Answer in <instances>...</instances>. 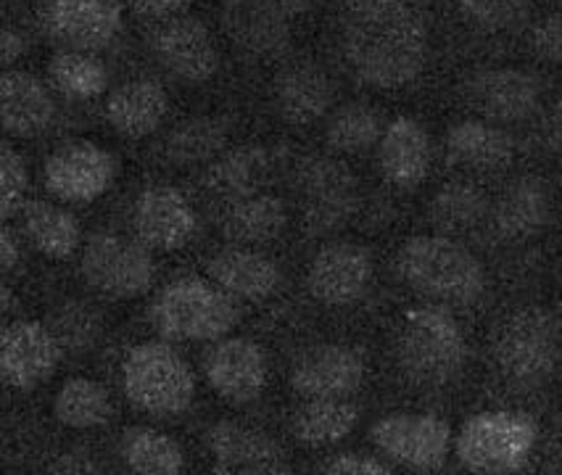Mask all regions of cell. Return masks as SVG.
Returning <instances> with one entry per match:
<instances>
[{"instance_id": "1", "label": "cell", "mask_w": 562, "mask_h": 475, "mask_svg": "<svg viewBox=\"0 0 562 475\" xmlns=\"http://www.w3.org/2000/svg\"><path fill=\"white\" fill-rule=\"evenodd\" d=\"M341 54L359 82L394 90L417 80L428 58L423 0H346Z\"/></svg>"}, {"instance_id": "2", "label": "cell", "mask_w": 562, "mask_h": 475, "mask_svg": "<svg viewBox=\"0 0 562 475\" xmlns=\"http://www.w3.org/2000/svg\"><path fill=\"white\" fill-rule=\"evenodd\" d=\"M396 272L417 294L470 307L486 291V270L473 251L447 236H417L398 249Z\"/></svg>"}, {"instance_id": "3", "label": "cell", "mask_w": 562, "mask_h": 475, "mask_svg": "<svg viewBox=\"0 0 562 475\" xmlns=\"http://www.w3.org/2000/svg\"><path fill=\"white\" fill-rule=\"evenodd\" d=\"M238 320V298L209 278L172 280L151 307L156 333L167 341H220Z\"/></svg>"}, {"instance_id": "4", "label": "cell", "mask_w": 562, "mask_h": 475, "mask_svg": "<svg viewBox=\"0 0 562 475\" xmlns=\"http://www.w3.org/2000/svg\"><path fill=\"white\" fill-rule=\"evenodd\" d=\"M396 357L402 373L415 386L441 388L454 381L465 364V336L449 309H412L398 333Z\"/></svg>"}, {"instance_id": "5", "label": "cell", "mask_w": 562, "mask_h": 475, "mask_svg": "<svg viewBox=\"0 0 562 475\" xmlns=\"http://www.w3.org/2000/svg\"><path fill=\"white\" fill-rule=\"evenodd\" d=\"M124 396L140 412L154 418H175L191 409L195 377L188 362L165 341L135 347L122 364Z\"/></svg>"}, {"instance_id": "6", "label": "cell", "mask_w": 562, "mask_h": 475, "mask_svg": "<svg viewBox=\"0 0 562 475\" xmlns=\"http://www.w3.org/2000/svg\"><path fill=\"white\" fill-rule=\"evenodd\" d=\"M539 428L526 412H481L457 436V460L473 473H518L528 465Z\"/></svg>"}, {"instance_id": "7", "label": "cell", "mask_w": 562, "mask_h": 475, "mask_svg": "<svg viewBox=\"0 0 562 475\" xmlns=\"http://www.w3.org/2000/svg\"><path fill=\"white\" fill-rule=\"evenodd\" d=\"M499 373L518 388H536L552 377L560 360V333L554 317L544 309H522L513 315L496 338Z\"/></svg>"}, {"instance_id": "8", "label": "cell", "mask_w": 562, "mask_h": 475, "mask_svg": "<svg viewBox=\"0 0 562 475\" xmlns=\"http://www.w3.org/2000/svg\"><path fill=\"white\" fill-rule=\"evenodd\" d=\"M82 275L90 289L106 298H135L154 283V257L143 240L116 233H93L82 251Z\"/></svg>"}, {"instance_id": "9", "label": "cell", "mask_w": 562, "mask_h": 475, "mask_svg": "<svg viewBox=\"0 0 562 475\" xmlns=\"http://www.w3.org/2000/svg\"><path fill=\"white\" fill-rule=\"evenodd\" d=\"M299 196L310 236H330L355 217L359 182L351 169L328 156H312L299 165Z\"/></svg>"}, {"instance_id": "10", "label": "cell", "mask_w": 562, "mask_h": 475, "mask_svg": "<svg viewBox=\"0 0 562 475\" xmlns=\"http://www.w3.org/2000/svg\"><path fill=\"white\" fill-rule=\"evenodd\" d=\"M370 439L389 460L409 471H441L452 446V428L436 415H389L370 428Z\"/></svg>"}, {"instance_id": "11", "label": "cell", "mask_w": 562, "mask_h": 475, "mask_svg": "<svg viewBox=\"0 0 562 475\" xmlns=\"http://www.w3.org/2000/svg\"><path fill=\"white\" fill-rule=\"evenodd\" d=\"M114 178V156L88 140L64 143L45 161V188L67 204H90L101 199Z\"/></svg>"}, {"instance_id": "12", "label": "cell", "mask_w": 562, "mask_h": 475, "mask_svg": "<svg viewBox=\"0 0 562 475\" xmlns=\"http://www.w3.org/2000/svg\"><path fill=\"white\" fill-rule=\"evenodd\" d=\"M148 48L156 61L182 82L195 84L212 80L220 67V50L212 41V32L191 16L156 24L148 37Z\"/></svg>"}, {"instance_id": "13", "label": "cell", "mask_w": 562, "mask_h": 475, "mask_svg": "<svg viewBox=\"0 0 562 475\" xmlns=\"http://www.w3.org/2000/svg\"><path fill=\"white\" fill-rule=\"evenodd\" d=\"M204 375L214 394L244 407L257 402L267 386V357L251 338H220L204 354Z\"/></svg>"}, {"instance_id": "14", "label": "cell", "mask_w": 562, "mask_h": 475, "mask_svg": "<svg viewBox=\"0 0 562 475\" xmlns=\"http://www.w3.org/2000/svg\"><path fill=\"white\" fill-rule=\"evenodd\" d=\"M61 343L43 323L16 320L0 336V375L5 386L32 392L50 381L61 360Z\"/></svg>"}, {"instance_id": "15", "label": "cell", "mask_w": 562, "mask_h": 475, "mask_svg": "<svg viewBox=\"0 0 562 475\" xmlns=\"http://www.w3.org/2000/svg\"><path fill=\"white\" fill-rule=\"evenodd\" d=\"M372 257L364 246L330 244L317 251L306 270V289L325 307H349L368 294Z\"/></svg>"}, {"instance_id": "16", "label": "cell", "mask_w": 562, "mask_h": 475, "mask_svg": "<svg viewBox=\"0 0 562 475\" xmlns=\"http://www.w3.org/2000/svg\"><path fill=\"white\" fill-rule=\"evenodd\" d=\"M43 24L54 41L93 54L120 35L122 5L116 0H48Z\"/></svg>"}, {"instance_id": "17", "label": "cell", "mask_w": 562, "mask_h": 475, "mask_svg": "<svg viewBox=\"0 0 562 475\" xmlns=\"http://www.w3.org/2000/svg\"><path fill=\"white\" fill-rule=\"evenodd\" d=\"M362 381V357L338 343L304 351L291 370V388L304 399H349Z\"/></svg>"}, {"instance_id": "18", "label": "cell", "mask_w": 562, "mask_h": 475, "mask_svg": "<svg viewBox=\"0 0 562 475\" xmlns=\"http://www.w3.org/2000/svg\"><path fill=\"white\" fill-rule=\"evenodd\" d=\"M133 227L137 240L156 251H175L195 236V212L191 201L169 185H151L135 201Z\"/></svg>"}, {"instance_id": "19", "label": "cell", "mask_w": 562, "mask_h": 475, "mask_svg": "<svg viewBox=\"0 0 562 475\" xmlns=\"http://www.w3.org/2000/svg\"><path fill=\"white\" fill-rule=\"evenodd\" d=\"M204 444L217 460L220 473H291L289 460L278 441L233 420H220L217 426L209 428Z\"/></svg>"}, {"instance_id": "20", "label": "cell", "mask_w": 562, "mask_h": 475, "mask_svg": "<svg viewBox=\"0 0 562 475\" xmlns=\"http://www.w3.org/2000/svg\"><path fill=\"white\" fill-rule=\"evenodd\" d=\"M468 99L488 120L513 125L539 112L541 82L520 69H488L468 80Z\"/></svg>"}, {"instance_id": "21", "label": "cell", "mask_w": 562, "mask_h": 475, "mask_svg": "<svg viewBox=\"0 0 562 475\" xmlns=\"http://www.w3.org/2000/svg\"><path fill=\"white\" fill-rule=\"evenodd\" d=\"M222 27L251 56H274L289 45V16L272 0H222Z\"/></svg>"}, {"instance_id": "22", "label": "cell", "mask_w": 562, "mask_h": 475, "mask_svg": "<svg viewBox=\"0 0 562 475\" xmlns=\"http://www.w3.org/2000/svg\"><path fill=\"white\" fill-rule=\"evenodd\" d=\"M206 275L238 302H267L283 280V272L270 257L254 251V246L238 244L214 253L206 264Z\"/></svg>"}, {"instance_id": "23", "label": "cell", "mask_w": 562, "mask_h": 475, "mask_svg": "<svg viewBox=\"0 0 562 475\" xmlns=\"http://www.w3.org/2000/svg\"><path fill=\"white\" fill-rule=\"evenodd\" d=\"M56 116L50 90L30 71L5 69L0 77V120L14 138H35L45 133Z\"/></svg>"}, {"instance_id": "24", "label": "cell", "mask_w": 562, "mask_h": 475, "mask_svg": "<svg viewBox=\"0 0 562 475\" xmlns=\"http://www.w3.org/2000/svg\"><path fill=\"white\" fill-rule=\"evenodd\" d=\"M494 230L505 240H528L539 236L552 219V191L541 178L509 182L494 206Z\"/></svg>"}, {"instance_id": "25", "label": "cell", "mask_w": 562, "mask_h": 475, "mask_svg": "<svg viewBox=\"0 0 562 475\" xmlns=\"http://www.w3.org/2000/svg\"><path fill=\"white\" fill-rule=\"evenodd\" d=\"M434 148L430 135L420 122L409 116H398L385 127L381 143H378V161L385 180L398 188H415L426 180Z\"/></svg>"}, {"instance_id": "26", "label": "cell", "mask_w": 562, "mask_h": 475, "mask_svg": "<svg viewBox=\"0 0 562 475\" xmlns=\"http://www.w3.org/2000/svg\"><path fill=\"white\" fill-rule=\"evenodd\" d=\"M169 95L156 80H133L120 84L106 101V120L116 135L130 140L148 138L165 122Z\"/></svg>"}, {"instance_id": "27", "label": "cell", "mask_w": 562, "mask_h": 475, "mask_svg": "<svg viewBox=\"0 0 562 475\" xmlns=\"http://www.w3.org/2000/svg\"><path fill=\"white\" fill-rule=\"evenodd\" d=\"M274 106L291 125H312L333 106V82L317 64H296L274 80Z\"/></svg>"}, {"instance_id": "28", "label": "cell", "mask_w": 562, "mask_h": 475, "mask_svg": "<svg viewBox=\"0 0 562 475\" xmlns=\"http://www.w3.org/2000/svg\"><path fill=\"white\" fill-rule=\"evenodd\" d=\"M270 172L272 159L265 148L240 146L209 165L204 185L214 199L235 204V201L261 193L265 182L270 180Z\"/></svg>"}, {"instance_id": "29", "label": "cell", "mask_w": 562, "mask_h": 475, "mask_svg": "<svg viewBox=\"0 0 562 475\" xmlns=\"http://www.w3.org/2000/svg\"><path fill=\"white\" fill-rule=\"evenodd\" d=\"M285 225H289L285 204L265 191L227 204L225 217H222V233L238 246L272 244L285 230Z\"/></svg>"}, {"instance_id": "30", "label": "cell", "mask_w": 562, "mask_h": 475, "mask_svg": "<svg viewBox=\"0 0 562 475\" xmlns=\"http://www.w3.org/2000/svg\"><path fill=\"white\" fill-rule=\"evenodd\" d=\"M515 140L502 127L488 122H460L447 135V156L452 165L473 169H496L513 161Z\"/></svg>"}, {"instance_id": "31", "label": "cell", "mask_w": 562, "mask_h": 475, "mask_svg": "<svg viewBox=\"0 0 562 475\" xmlns=\"http://www.w3.org/2000/svg\"><path fill=\"white\" fill-rule=\"evenodd\" d=\"M22 223L35 249L48 259H69L82 244V227L75 214L48 201H30L22 210Z\"/></svg>"}, {"instance_id": "32", "label": "cell", "mask_w": 562, "mask_h": 475, "mask_svg": "<svg viewBox=\"0 0 562 475\" xmlns=\"http://www.w3.org/2000/svg\"><path fill=\"white\" fill-rule=\"evenodd\" d=\"M359 409L346 399H306L291 420V431L306 446H330L357 428Z\"/></svg>"}, {"instance_id": "33", "label": "cell", "mask_w": 562, "mask_h": 475, "mask_svg": "<svg viewBox=\"0 0 562 475\" xmlns=\"http://www.w3.org/2000/svg\"><path fill=\"white\" fill-rule=\"evenodd\" d=\"M54 415L61 426L75 431L106 426L111 418V396L93 377H69L56 392Z\"/></svg>"}, {"instance_id": "34", "label": "cell", "mask_w": 562, "mask_h": 475, "mask_svg": "<svg viewBox=\"0 0 562 475\" xmlns=\"http://www.w3.org/2000/svg\"><path fill=\"white\" fill-rule=\"evenodd\" d=\"M122 457L130 471L140 475H178L186 471L180 444L156 428L137 426L122 436Z\"/></svg>"}, {"instance_id": "35", "label": "cell", "mask_w": 562, "mask_h": 475, "mask_svg": "<svg viewBox=\"0 0 562 475\" xmlns=\"http://www.w3.org/2000/svg\"><path fill=\"white\" fill-rule=\"evenodd\" d=\"M227 146V122L217 116H193L180 122L165 140V156L178 167L212 161Z\"/></svg>"}, {"instance_id": "36", "label": "cell", "mask_w": 562, "mask_h": 475, "mask_svg": "<svg viewBox=\"0 0 562 475\" xmlns=\"http://www.w3.org/2000/svg\"><path fill=\"white\" fill-rule=\"evenodd\" d=\"M383 120L368 103H344L325 125V140L338 154H364L383 138Z\"/></svg>"}, {"instance_id": "37", "label": "cell", "mask_w": 562, "mask_h": 475, "mask_svg": "<svg viewBox=\"0 0 562 475\" xmlns=\"http://www.w3.org/2000/svg\"><path fill=\"white\" fill-rule=\"evenodd\" d=\"M50 82L69 99H95L106 93L109 69L90 50H61L48 64Z\"/></svg>"}, {"instance_id": "38", "label": "cell", "mask_w": 562, "mask_h": 475, "mask_svg": "<svg viewBox=\"0 0 562 475\" xmlns=\"http://www.w3.org/2000/svg\"><path fill=\"white\" fill-rule=\"evenodd\" d=\"M488 214V199L479 185L470 182H452L441 188L430 201V219L436 227L449 233L470 230Z\"/></svg>"}, {"instance_id": "39", "label": "cell", "mask_w": 562, "mask_h": 475, "mask_svg": "<svg viewBox=\"0 0 562 475\" xmlns=\"http://www.w3.org/2000/svg\"><path fill=\"white\" fill-rule=\"evenodd\" d=\"M48 328L58 338L61 349L80 354V351L95 347L103 333V320L101 312L93 304L80 302V298H67L50 312Z\"/></svg>"}, {"instance_id": "40", "label": "cell", "mask_w": 562, "mask_h": 475, "mask_svg": "<svg viewBox=\"0 0 562 475\" xmlns=\"http://www.w3.org/2000/svg\"><path fill=\"white\" fill-rule=\"evenodd\" d=\"M462 16L483 32L518 27L528 16V0H457Z\"/></svg>"}, {"instance_id": "41", "label": "cell", "mask_w": 562, "mask_h": 475, "mask_svg": "<svg viewBox=\"0 0 562 475\" xmlns=\"http://www.w3.org/2000/svg\"><path fill=\"white\" fill-rule=\"evenodd\" d=\"M30 174L22 154L11 143L0 146V217L11 219L22 212L24 193H27Z\"/></svg>"}, {"instance_id": "42", "label": "cell", "mask_w": 562, "mask_h": 475, "mask_svg": "<svg viewBox=\"0 0 562 475\" xmlns=\"http://www.w3.org/2000/svg\"><path fill=\"white\" fill-rule=\"evenodd\" d=\"M533 50L552 64H562V14L547 16L533 30Z\"/></svg>"}, {"instance_id": "43", "label": "cell", "mask_w": 562, "mask_h": 475, "mask_svg": "<svg viewBox=\"0 0 562 475\" xmlns=\"http://www.w3.org/2000/svg\"><path fill=\"white\" fill-rule=\"evenodd\" d=\"M325 473H349V475H385L391 473L389 465L368 454H338L325 462Z\"/></svg>"}, {"instance_id": "44", "label": "cell", "mask_w": 562, "mask_h": 475, "mask_svg": "<svg viewBox=\"0 0 562 475\" xmlns=\"http://www.w3.org/2000/svg\"><path fill=\"white\" fill-rule=\"evenodd\" d=\"M191 3L193 0H127L130 9H135L143 16H172Z\"/></svg>"}, {"instance_id": "45", "label": "cell", "mask_w": 562, "mask_h": 475, "mask_svg": "<svg viewBox=\"0 0 562 475\" xmlns=\"http://www.w3.org/2000/svg\"><path fill=\"white\" fill-rule=\"evenodd\" d=\"M24 50H27V41L14 30H3V35H0V56H3L5 67L16 64L24 56Z\"/></svg>"}, {"instance_id": "46", "label": "cell", "mask_w": 562, "mask_h": 475, "mask_svg": "<svg viewBox=\"0 0 562 475\" xmlns=\"http://www.w3.org/2000/svg\"><path fill=\"white\" fill-rule=\"evenodd\" d=\"M19 259H22V249H19L14 230H11V227H3V230H0V267H3V272L14 270Z\"/></svg>"}, {"instance_id": "47", "label": "cell", "mask_w": 562, "mask_h": 475, "mask_svg": "<svg viewBox=\"0 0 562 475\" xmlns=\"http://www.w3.org/2000/svg\"><path fill=\"white\" fill-rule=\"evenodd\" d=\"M50 471L54 473H95L98 467L88 457H82V454H67V457L56 460L54 465H50Z\"/></svg>"}, {"instance_id": "48", "label": "cell", "mask_w": 562, "mask_h": 475, "mask_svg": "<svg viewBox=\"0 0 562 475\" xmlns=\"http://www.w3.org/2000/svg\"><path fill=\"white\" fill-rule=\"evenodd\" d=\"M272 3L278 5L285 16H296V14H304V11L310 9L312 0H272Z\"/></svg>"}, {"instance_id": "49", "label": "cell", "mask_w": 562, "mask_h": 475, "mask_svg": "<svg viewBox=\"0 0 562 475\" xmlns=\"http://www.w3.org/2000/svg\"><path fill=\"white\" fill-rule=\"evenodd\" d=\"M554 129H558V138L562 143V95L558 101V109H554Z\"/></svg>"}]
</instances>
